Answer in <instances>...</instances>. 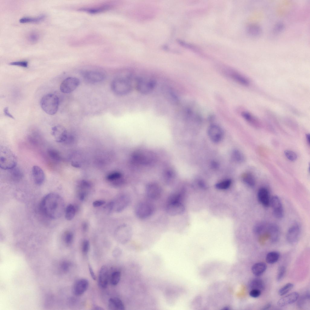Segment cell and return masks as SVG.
<instances>
[{
  "label": "cell",
  "mask_w": 310,
  "mask_h": 310,
  "mask_svg": "<svg viewBox=\"0 0 310 310\" xmlns=\"http://www.w3.org/2000/svg\"><path fill=\"white\" fill-rule=\"evenodd\" d=\"M114 206V202H110L105 206L104 207V210L107 214H109L113 209Z\"/></svg>",
  "instance_id": "c3c4849f"
},
{
  "label": "cell",
  "mask_w": 310,
  "mask_h": 310,
  "mask_svg": "<svg viewBox=\"0 0 310 310\" xmlns=\"http://www.w3.org/2000/svg\"><path fill=\"white\" fill-rule=\"evenodd\" d=\"M270 205L275 217L277 219L282 218L284 216L283 207L281 201L277 196H273L271 198Z\"/></svg>",
  "instance_id": "30bf717a"
},
{
  "label": "cell",
  "mask_w": 310,
  "mask_h": 310,
  "mask_svg": "<svg viewBox=\"0 0 310 310\" xmlns=\"http://www.w3.org/2000/svg\"><path fill=\"white\" fill-rule=\"evenodd\" d=\"M33 179L35 183L38 185L43 183L45 179V175L42 169L39 166L34 165L31 170Z\"/></svg>",
  "instance_id": "2e32d148"
},
{
  "label": "cell",
  "mask_w": 310,
  "mask_h": 310,
  "mask_svg": "<svg viewBox=\"0 0 310 310\" xmlns=\"http://www.w3.org/2000/svg\"><path fill=\"white\" fill-rule=\"evenodd\" d=\"M4 112L5 115L11 118L14 119V117L9 113L8 107L5 108L4 110Z\"/></svg>",
  "instance_id": "816d5d0a"
},
{
  "label": "cell",
  "mask_w": 310,
  "mask_h": 310,
  "mask_svg": "<svg viewBox=\"0 0 310 310\" xmlns=\"http://www.w3.org/2000/svg\"><path fill=\"white\" fill-rule=\"evenodd\" d=\"M299 297L298 292H292L280 299L277 302V305L280 307H283L292 304L298 299Z\"/></svg>",
  "instance_id": "ffe728a7"
},
{
  "label": "cell",
  "mask_w": 310,
  "mask_h": 310,
  "mask_svg": "<svg viewBox=\"0 0 310 310\" xmlns=\"http://www.w3.org/2000/svg\"><path fill=\"white\" fill-rule=\"evenodd\" d=\"M267 269V265L263 262H259L254 264L252 267L253 274L256 276H259L262 274Z\"/></svg>",
  "instance_id": "d4e9b609"
},
{
  "label": "cell",
  "mask_w": 310,
  "mask_h": 310,
  "mask_svg": "<svg viewBox=\"0 0 310 310\" xmlns=\"http://www.w3.org/2000/svg\"><path fill=\"white\" fill-rule=\"evenodd\" d=\"M94 309H95V310H103V309H104L103 308H102L98 306H96V307H95Z\"/></svg>",
  "instance_id": "6f0895ef"
},
{
  "label": "cell",
  "mask_w": 310,
  "mask_h": 310,
  "mask_svg": "<svg viewBox=\"0 0 310 310\" xmlns=\"http://www.w3.org/2000/svg\"><path fill=\"white\" fill-rule=\"evenodd\" d=\"M90 248V242L89 241L85 239L83 242L82 246V251L85 254H87L89 251Z\"/></svg>",
  "instance_id": "60d3db41"
},
{
  "label": "cell",
  "mask_w": 310,
  "mask_h": 310,
  "mask_svg": "<svg viewBox=\"0 0 310 310\" xmlns=\"http://www.w3.org/2000/svg\"><path fill=\"white\" fill-rule=\"evenodd\" d=\"M73 234L72 232H67L64 236V240L66 243L68 244L71 243L73 241Z\"/></svg>",
  "instance_id": "b9f144b4"
},
{
  "label": "cell",
  "mask_w": 310,
  "mask_h": 310,
  "mask_svg": "<svg viewBox=\"0 0 310 310\" xmlns=\"http://www.w3.org/2000/svg\"><path fill=\"white\" fill-rule=\"evenodd\" d=\"M121 277L120 272L115 270L112 272L109 276V281L113 285H117L120 281Z\"/></svg>",
  "instance_id": "4dcf8cb0"
},
{
  "label": "cell",
  "mask_w": 310,
  "mask_h": 310,
  "mask_svg": "<svg viewBox=\"0 0 310 310\" xmlns=\"http://www.w3.org/2000/svg\"><path fill=\"white\" fill-rule=\"evenodd\" d=\"M232 158L234 161L237 162H242L244 159L243 154L238 150H235L232 153Z\"/></svg>",
  "instance_id": "d590c367"
},
{
  "label": "cell",
  "mask_w": 310,
  "mask_h": 310,
  "mask_svg": "<svg viewBox=\"0 0 310 310\" xmlns=\"http://www.w3.org/2000/svg\"><path fill=\"white\" fill-rule=\"evenodd\" d=\"M45 17V15L43 14L35 17H25L20 18L19 21L21 23H38L43 21Z\"/></svg>",
  "instance_id": "f1b7e54d"
},
{
  "label": "cell",
  "mask_w": 310,
  "mask_h": 310,
  "mask_svg": "<svg viewBox=\"0 0 310 310\" xmlns=\"http://www.w3.org/2000/svg\"><path fill=\"white\" fill-rule=\"evenodd\" d=\"M285 268L284 266H281L279 267L276 277L278 281H280L282 280L285 275Z\"/></svg>",
  "instance_id": "ab89813d"
},
{
  "label": "cell",
  "mask_w": 310,
  "mask_h": 310,
  "mask_svg": "<svg viewBox=\"0 0 310 310\" xmlns=\"http://www.w3.org/2000/svg\"><path fill=\"white\" fill-rule=\"evenodd\" d=\"M88 280L85 279H80L75 283L73 287V292L77 296L82 295L87 290L89 286Z\"/></svg>",
  "instance_id": "e0dca14e"
},
{
  "label": "cell",
  "mask_w": 310,
  "mask_h": 310,
  "mask_svg": "<svg viewBox=\"0 0 310 310\" xmlns=\"http://www.w3.org/2000/svg\"><path fill=\"white\" fill-rule=\"evenodd\" d=\"M88 268L90 275L92 278L94 280L96 279V276L92 267L90 265H88Z\"/></svg>",
  "instance_id": "f907efd6"
},
{
  "label": "cell",
  "mask_w": 310,
  "mask_h": 310,
  "mask_svg": "<svg viewBox=\"0 0 310 310\" xmlns=\"http://www.w3.org/2000/svg\"><path fill=\"white\" fill-rule=\"evenodd\" d=\"M9 170L11 177L13 180L18 181L22 178L23 174L21 170L19 167H15Z\"/></svg>",
  "instance_id": "4316f807"
},
{
  "label": "cell",
  "mask_w": 310,
  "mask_h": 310,
  "mask_svg": "<svg viewBox=\"0 0 310 310\" xmlns=\"http://www.w3.org/2000/svg\"><path fill=\"white\" fill-rule=\"evenodd\" d=\"M108 307L110 310H124L125 309L124 304L121 300L118 298H110L108 301Z\"/></svg>",
  "instance_id": "603a6c76"
},
{
  "label": "cell",
  "mask_w": 310,
  "mask_h": 310,
  "mask_svg": "<svg viewBox=\"0 0 310 310\" xmlns=\"http://www.w3.org/2000/svg\"><path fill=\"white\" fill-rule=\"evenodd\" d=\"M51 134L57 142H64L67 138L66 130L64 127L61 125H57L53 127L51 129Z\"/></svg>",
  "instance_id": "5bb4252c"
},
{
  "label": "cell",
  "mask_w": 310,
  "mask_h": 310,
  "mask_svg": "<svg viewBox=\"0 0 310 310\" xmlns=\"http://www.w3.org/2000/svg\"><path fill=\"white\" fill-rule=\"evenodd\" d=\"M135 86L137 90L140 93L146 94L153 91L156 86V82L153 78L146 76H140L135 80Z\"/></svg>",
  "instance_id": "5b68a950"
},
{
  "label": "cell",
  "mask_w": 310,
  "mask_h": 310,
  "mask_svg": "<svg viewBox=\"0 0 310 310\" xmlns=\"http://www.w3.org/2000/svg\"><path fill=\"white\" fill-rule=\"evenodd\" d=\"M266 227V226L264 223H259L254 226L253 231L255 234H260L264 231Z\"/></svg>",
  "instance_id": "836d02e7"
},
{
  "label": "cell",
  "mask_w": 310,
  "mask_h": 310,
  "mask_svg": "<svg viewBox=\"0 0 310 310\" xmlns=\"http://www.w3.org/2000/svg\"><path fill=\"white\" fill-rule=\"evenodd\" d=\"M261 291L257 289H252L249 293V295L252 297L256 298L259 297L261 295Z\"/></svg>",
  "instance_id": "bcb514c9"
},
{
  "label": "cell",
  "mask_w": 310,
  "mask_h": 310,
  "mask_svg": "<svg viewBox=\"0 0 310 310\" xmlns=\"http://www.w3.org/2000/svg\"><path fill=\"white\" fill-rule=\"evenodd\" d=\"M105 203V202L103 200H97L93 202L92 205L95 207L101 206Z\"/></svg>",
  "instance_id": "681fc988"
},
{
  "label": "cell",
  "mask_w": 310,
  "mask_h": 310,
  "mask_svg": "<svg viewBox=\"0 0 310 310\" xmlns=\"http://www.w3.org/2000/svg\"><path fill=\"white\" fill-rule=\"evenodd\" d=\"M242 180L243 181L249 186L252 187L255 184V179L254 176L250 173H246L243 175Z\"/></svg>",
  "instance_id": "1f68e13d"
},
{
  "label": "cell",
  "mask_w": 310,
  "mask_h": 310,
  "mask_svg": "<svg viewBox=\"0 0 310 310\" xmlns=\"http://www.w3.org/2000/svg\"><path fill=\"white\" fill-rule=\"evenodd\" d=\"M309 298V294H307L303 296L299 300L298 305L301 307L304 305L306 303V301Z\"/></svg>",
  "instance_id": "ee69618b"
},
{
  "label": "cell",
  "mask_w": 310,
  "mask_h": 310,
  "mask_svg": "<svg viewBox=\"0 0 310 310\" xmlns=\"http://www.w3.org/2000/svg\"><path fill=\"white\" fill-rule=\"evenodd\" d=\"M84 78L91 83H97L103 81L105 75L102 72L95 70H86L82 73Z\"/></svg>",
  "instance_id": "9c48e42d"
},
{
  "label": "cell",
  "mask_w": 310,
  "mask_h": 310,
  "mask_svg": "<svg viewBox=\"0 0 310 310\" xmlns=\"http://www.w3.org/2000/svg\"><path fill=\"white\" fill-rule=\"evenodd\" d=\"M185 207L181 202L167 203L166 211L168 214L172 216L179 215L184 211Z\"/></svg>",
  "instance_id": "8fae6325"
},
{
  "label": "cell",
  "mask_w": 310,
  "mask_h": 310,
  "mask_svg": "<svg viewBox=\"0 0 310 310\" xmlns=\"http://www.w3.org/2000/svg\"><path fill=\"white\" fill-rule=\"evenodd\" d=\"M47 153L49 157L52 160L58 161L61 160V157L59 153L55 149H48L47 151Z\"/></svg>",
  "instance_id": "d6a6232c"
},
{
  "label": "cell",
  "mask_w": 310,
  "mask_h": 310,
  "mask_svg": "<svg viewBox=\"0 0 310 310\" xmlns=\"http://www.w3.org/2000/svg\"><path fill=\"white\" fill-rule=\"evenodd\" d=\"M249 286L251 289H257L262 291L265 288V284L262 279L255 278L251 281Z\"/></svg>",
  "instance_id": "484cf974"
},
{
  "label": "cell",
  "mask_w": 310,
  "mask_h": 310,
  "mask_svg": "<svg viewBox=\"0 0 310 310\" xmlns=\"http://www.w3.org/2000/svg\"><path fill=\"white\" fill-rule=\"evenodd\" d=\"M59 104V99L55 94H47L41 98L40 105L42 110L50 115L54 114L57 112Z\"/></svg>",
  "instance_id": "277c9868"
},
{
  "label": "cell",
  "mask_w": 310,
  "mask_h": 310,
  "mask_svg": "<svg viewBox=\"0 0 310 310\" xmlns=\"http://www.w3.org/2000/svg\"><path fill=\"white\" fill-rule=\"evenodd\" d=\"M231 183V181L229 179H226L217 183L216 187L219 190H225L229 187Z\"/></svg>",
  "instance_id": "e575fe53"
},
{
  "label": "cell",
  "mask_w": 310,
  "mask_h": 310,
  "mask_svg": "<svg viewBox=\"0 0 310 310\" xmlns=\"http://www.w3.org/2000/svg\"><path fill=\"white\" fill-rule=\"evenodd\" d=\"M301 232L300 226L297 223L295 224L288 230L286 239L289 242L293 244L296 242L300 237Z\"/></svg>",
  "instance_id": "9a60e30c"
},
{
  "label": "cell",
  "mask_w": 310,
  "mask_h": 310,
  "mask_svg": "<svg viewBox=\"0 0 310 310\" xmlns=\"http://www.w3.org/2000/svg\"><path fill=\"white\" fill-rule=\"evenodd\" d=\"M76 212V209L72 204L68 205L65 210V216L66 219L71 220L74 217Z\"/></svg>",
  "instance_id": "83f0119b"
},
{
  "label": "cell",
  "mask_w": 310,
  "mask_h": 310,
  "mask_svg": "<svg viewBox=\"0 0 310 310\" xmlns=\"http://www.w3.org/2000/svg\"><path fill=\"white\" fill-rule=\"evenodd\" d=\"M121 176V175L119 173H114L108 176L107 178L109 180L112 181L118 179Z\"/></svg>",
  "instance_id": "7dc6e473"
},
{
  "label": "cell",
  "mask_w": 310,
  "mask_h": 310,
  "mask_svg": "<svg viewBox=\"0 0 310 310\" xmlns=\"http://www.w3.org/2000/svg\"><path fill=\"white\" fill-rule=\"evenodd\" d=\"M241 115L242 117L247 121L250 123L256 122V119L249 113L246 111L242 112Z\"/></svg>",
  "instance_id": "74e56055"
},
{
  "label": "cell",
  "mask_w": 310,
  "mask_h": 310,
  "mask_svg": "<svg viewBox=\"0 0 310 310\" xmlns=\"http://www.w3.org/2000/svg\"><path fill=\"white\" fill-rule=\"evenodd\" d=\"M270 240L272 242H275L280 236V230L279 226L276 224L272 223L267 226L266 229Z\"/></svg>",
  "instance_id": "44dd1931"
},
{
  "label": "cell",
  "mask_w": 310,
  "mask_h": 310,
  "mask_svg": "<svg viewBox=\"0 0 310 310\" xmlns=\"http://www.w3.org/2000/svg\"><path fill=\"white\" fill-rule=\"evenodd\" d=\"M154 211L153 204L148 202L142 201L138 203L135 208V214L138 218L147 219L151 216Z\"/></svg>",
  "instance_id": "8992f818"
},
{
  "label": "cell",
  "mask_w": 310,
  "mask_h": 310,
  "mask_svg": "<svg viewBox=\"0 0 310 310\" xmlns=\"http://www.w3.org/2000/svg\"><path fill=\"white\" fill-rule=\"evenodd\" d=\"M40 207L45 216L50 219H56L60 218L64 211V202L59 195L50 193L42 199Z\"/></svg>",
  "instance_id": "6da1fadb"
},
{
  "label": "cell",
  "mask_w": 310,
  "mask_h": 310,
  "mask_svg": "<svg viewBox=\"0 0 310 310\" xmlns=\"http://www.w3.org/2000/svg\"><path fill=\"white\" fill-rule=\"evenodd\" d=\"M86 196V193L84 192H80L79 194V197L80 200L81 201H83Z\"/></svg>",
  "instance_id": "f5cc1de1"
},
{
  "label": "cell",
  "mask_w": 310,
  "mask_h": 310,
  "mask_svg": "<svg viewBox=\"0 0 310 310\" xmlns=\"http://www.w3.org/2000/svg\"><path fill=\"white\" fill-rule=\"evenodd\" d=\"M271 304L270 303H268L266 305H265L263 308L262 309L263 310H266L269 308L271 306Z\"/></svg>",
  "instance_id": "11a10c76"
},
{
  "label": "cell",
  "mask_w": 310,
  "mask_h": 310,
  "mask_svg": "<svg viewBox=\"0 0 310 310\" xmlns=\"http://www.w3.org/2000/svg\"><path fill=\"white\" fill-rule=\"evenodd\" d=\"M80 81L77 78L68 77L61 83L60 90L62 93H69L74 91L79 85Z\"/></svg>",
  "instance_id": "ba28073f"
},
{
  "label": "cell",
  "mask_w": 310,
  "mask_h": 310,
  "mask_svg": "<svg viewBox=\"0 0 310 310\" xmlns=\"http://www.w3.org/2000/svg\"><path fill=\"white\" fill-rule=\"evenodd\" d=\"M228 74L231 79L239 84L244 86H247L249 84L248 80L238 72L230 70Z\"/></svg>",
  "instance_id": "cb8c5ba5"
},
{
  "label": "cell",
  "mask_w": 310,
  "mask_h": 310,
  "mask_svg": "<svg viewBox=\"0 0 310 310\" xmlns=\"http://www.w3.org/2000/svg\"><path fill=\"white\" fill-rule=\"evenodd\" d=\"M109 275L107 266L103 265L101 268L98 275V284L103 289H106L109 280Z\"/></svg>",
  "instance_id": "ac0fdd59"
},
{
  "label": "cell",
  "mask_w": 310,
  "mask_h": 310,
  "mask_svg": "<svg viewBox=\"0 0 310 310\" xmlns=\"http://www.w3.org/2000/svg\"><path fill=\"white\" fill-rule=\"evenodd\" d=\"M133 73L128 71L115 78L111 84L113 91L119 96L124 95L130 93L133 88Z\"/></svg>",
  "instance_id": "7a4b0ae2"
},
{
  "label": "cell",
  "mask_w": 310,
  "mask_h": 310,
  "mask_svg": "<svg viewBox=\"0 0 310 310\" xmlns=\"http://www.w3.org/2000/svg\"><path fill=\"white\" fill-rule=\"evenodd\" d=\"M17 159L9 148L5 146L0 148V167L4 170H10L16 166Z\"/></svg>",
  "instance_id": "3957f363"
},
{
  "label": "cell",
  "mask_w": 310,
  "mask_h": 310,
  "mask_svg": "<svg viewBox=\"0 0 310 310\" xmlns=\"http://www.w3.org/2000/svg\"><path fill=\"white\" fill-rule=\"evenodd\" d=\"M131 198L128 194H121L118 200L116 208V212H120L124 210L130 203Z\"/></svg>",
  "instance_id": "7402d4cb"
},
{
  "label": "cell",
  "mask_w": 310,
  "mask_h": 310,
  "mask_svg": "<svg viewBox=\"0 0 310 310\" xmlns=\"http://www.w3.org/2000/svg\"><path fill=\"white\" fill-rule=\"evenodd\" d=\"M280 257V254L276 251L268 253L265 257V261L269 264H273L277 262Z\"/></svg>",
  "instance_id": "f546056e"
},
{
  "label": "cell",
  "mask_w": 310,
  "mask_h": 310,
  "mask_svg": "<svg viewBox=\"0 0 310 310\" xmlns=\"http://www.w3.org/2000/svg\"><path fill=\"white\" fill-rule=\"evenodd\" d=\"M284 154L288 159L290 161H295L297 158L296 154L292 151L289 150H285L284 151Z\"/></svg>",
  "instance_id": "f35d334b"
},
{
  "label": "cell",
  "mask_w": 310,
  "mask_h": 310,
  "mask_svg": "<svg viewBox=\"0 0 310 310\" xmlns=\"http://www.w3.org/2000/svg\"><path fill=\"white\" fill-rule=\"evenodd\" d=\"M293 286L294 285L292 283L286 284L279 290L278 293L279 295L282 296L285 295L292 289Z\"/></svg>",
  "instance_id": "8d00e7d4"
},
{
  "label": "cell",
  "mask_w": 310,
  "mask_h": 310,
  "mask_svg": "<svg viewBox=\"0 0 310 310\" xmlns=\"http://www.w3.org/2000/svg\"><path fill=\"white\" fill-rule=\"evenodd\" d=\"M88 225L87 223L86 222L84 223L82 225V229L83 231H86L88 229Z\"/></svg>",
  "instance_id": "db71d44e"
},
{
  "label": "cell",
  "mask_w": 310,
  "mask_h": 310,
  "mask_svg": "<svg viewBox=\"0 0 310 310\" xmlns=\"http://www.w3.org/2000/svg\"><path fill=\"white\" fill-rule=\"evenodd\" d=\"M115 234L117 239L121 243H126L130 240L132 236V228L127 224H123L117 228Z\"/></svg>",
  "instance_id": "52a82bcc"
},
{
  "label": "cell",
  "mask_w": 310,
  "mask_h": 310,
  "mask_svg": "<svg viewBox=\"0 0 310 310\" xmlns=\"http://www.w3.org/2000/svg\"><path fill=\"white\" fill-rule=\"evenodd\" d=\"M259 201L263 206L268 207L270 205L271 198L268 190L263 187L260 189L257 193Z\"/></svg>",
  "instance_id": "d6986e66"
},
{
  "label": "cell",
  "mask_w": 310,
  "mask_h": 310,
  "mask_svg": "<svg viewBox=\"0 0 310 310\" xmlns=\"http://www.w3.org/2000/svg\"><path fill=\"white\" fill-rule=\"evenodd\" d=\"M9 64L26 68L28 67V62L26 61H14L10 63Z\"/></svg>",
  "instance_id": "f6af8a7d"
},
{
  "label": "cell",
  "mask_w": 310,
  "mask_h": 310,
  "mask_svg": "<svg viewBox=\"0 0 310 310\" xmlns=\"http://www.w3.org/2000/svg\"><path fill=\"white\" fill-rule=\"evenodd\" d=\"M39 39V36L36 33H32L29 35L28 37L29 41L31 43H35L37 42Z\"/></svg>",
  "instance_id": "7bdbcfd3"
},
{
  "label": "cell",
  "mask_w": 310,
  "mask_h": 310,
  "mask_svg": "<svg viewBox=\"0 0 310 310\" xmlns=\"http://www.w3.org/2000/svg\"><path fill=\"white\" fill-rule=\"evenodd\" d=\"M208 134L211 140L216 143L219 142L223 136V132L222 129L216 124H212L210 126L208 130Z\"/></svg>",
  "instance_id": "4fadbf2b"
},
{
  "label": "cell",
  "mask_w": 310,
  "mask_h": 310,
  "mask_svg": "<svg viewBox=\"0 0 310 310\" xmlns=\"http://www.w3.org/2000/svg\"><path fill=\"white\" fill-rule=\"evenodd\" d=\"M306 138L309 144L310 143V135L309 134H306Z\"/></svg>",
  "instance_id": "9f6ffc18"
},
{
  "label": "cell",
  "mask_w": 310,
  "mask_h": 310,
  "mask_svg": "<svg viewBox=\"0 0 310 310\" xmlns=\"http://www.w3.org/2000/svg\"><path fill=\"white\" fill-rule=\"evenodd\" d=\"M145 193L146 196L149 199L156 200L161 196L162 190L158 185L155 183H151L147 186Z\"/></svg>",
  "instance_id": "7c38bea8"
}]
</instances>
